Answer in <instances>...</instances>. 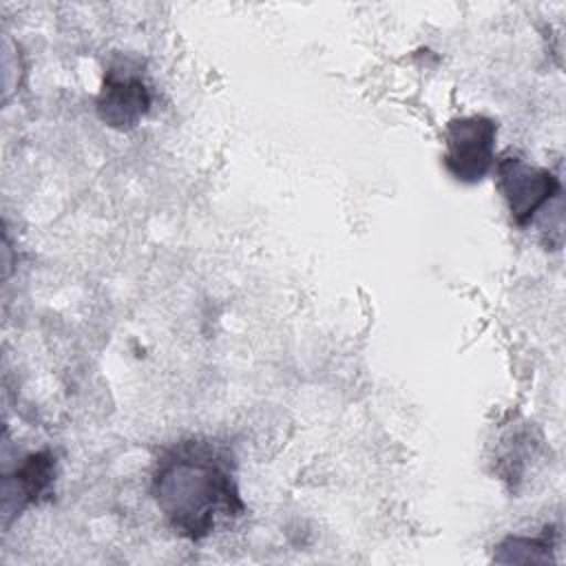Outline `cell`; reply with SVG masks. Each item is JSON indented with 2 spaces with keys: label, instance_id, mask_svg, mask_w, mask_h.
I'll list each match as a JSON object with an SVG mask.
<instances>
[{
  "label": "cell",
  "instance_id": "cell-1",
  "mask_svg": "<svg viewBox=\"0 0 566 566\" xmlns=\"http://www.w3.org/2000/svg\"><path fill=\"white\" fill-rule=\"evenodd\" d=\"M150 493L168 526L190 542L206 539L245 513L234 455L212 438L166 447L155 460Z\"/></svg>",
  "mask_w": 566,
  "mask_h": 566
},
{
  "label": "cell",
  "instance_id": "cell-2",
  "mask_svg": "<svg viewBox=\"0 0 566 566\" xmlns=\"http://www.w3.org/2000/svg\"><path fill=\"white\" fill-rule=\"evenodd\" d=\"M497 124L486 115L455 117L444 128L442 164L462 184L482 181L495 164Z\"/></svg>",
  "mask_w": 566,
  "mask_h": 566
},
{
  "label": "cell",
  "instance_id": "cell-3",
  "mask_svg": "<svg viewBox=\"0 0 566 566\" xmlns=\"http://www.w3.org/2000/svg\"><path fill=\"white\" fill-rule=\"evenodd\" d=\"M497 188L509 206L515 226H528L535 214L559 195V179L542 166L528 164L520 155H506L495 166Z\"/></svg>",
  "mask_w": 566,
  "mask_h": 566
},
{
  "label": "cell",
  "instance_id": "cell-4",
  "mask_svg": "<svg viewBox=\"0 0 566 566\" xmlns=\"http://www.w3.org/2000/svg\"><path fill=\"white\" fill-rule=\"evenodd\" d=\"M95 108L106 126L115 130L135 128L150 108V91L139 66L128 60L111 64L104 73Z\"/></svg>",
  "mask_w": 566,
  "mask_h": 566
},
{
  "label": "cell",
  "instance_id": "cell-5",
  "mask_svg": "<svg viewBox=\"0 0 566 566\" xmlns=\"http://www.w3.org/2000/svg\"><path fill=\"white\" fill-rule=\"evenodd\" d=\"M55 480V455L51 451H38L24 458L13 475L2 480V511L4 515L22 511L27 504L38 502L49 493Z\"/></svg>",
  "mask_w": 566,
  "mask_h": 566
},
{
  "label": "cell",
  "instance_id": "cell-6",
  "mask_svg": "<svg viewBox=\"0 0 566 566\" xmlns=\"http://www.w3.org/2000/svg\"><path fill=\"white\" fill-rule=\"evenodd\" d=\"M553 548H555V528L546 526L544 533L535 537H524V535L506 537L504 542L497 544V553L493 555V559L502 564L553 562Z\"/></svg>",
  "mask_w": 566,
  "mask_h": 566
}]
</instances>
